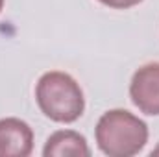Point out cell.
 Segmentation results:
<instances>
[{
    "label": "cell",
    "mask_w": 159,
    "mask_h": 157,
    "mask_svg": "<svg viewBox=\"0 0 159 157\" xmlns=\"http://www.w3.org/2000/svg\"><path fill=\"white\" fill-rule=\"evenodd\" d=\"M96 144L109 157H133L148 142V126L144 120L126 109H109L94 129Z\"/></svg>",
    "instance_id": "6da1fadb"
},
{
    "label": "cell",
    "mask_w": 159,
    "mask_h": 157,
    "mask_svg": "<svg viewBox=\"0 0 159 157\" xmlns=\"http://www.w3.org/2000/svg\"><path fill=\"white\" fill-rule=\"evenodd\" d=\"M35 100L39 109L54 122H76L85 109V98L80 83L67 72H44L35 87Z\"/></svg>",
    "instance_id": "7a4b0ae2"
},
{
    "label": "cell",
    "mask_w": 159,
    "mask_h": 157,
    "mask_svg": "<svg viewBox=\"0 0 159 157\" xmlns=\"http://www.w3.org/2000/svg\"><path fill=\"white\" fill-rule=\"evenodd\" d=\"M129 96L141 113L159 117V63H146L135 70Z\"/></svg>",
    "instance_id": "3957f363"
},
{
    "label": "cell",
    "mask_w": 159,
    "mask_h": 157,
    "mask_svg": "<svg viewBox=\"0 0 159 157\" xmlns=\"http://www.w3.org/2000/svg\"><path fill=\"white\" fill-rule=\"evenodd\" d=\"M34 150L32 128L15 117L0 120V157H28Z\"/></svg>",
    "instance_id": "277c9868"
},
{
    "label": "cell",
    "mask_w": 159,
    "mask_h": 157,
    "mask_svg": "<svg viewBox=\"0 0 159 157\" xmlns=\"http://www.w3.org/2000/svg\"><path fill=\"white\" fill-rule=\"evenodd\" d=\"M43 155L44 157H89L91 155V148L87 146V141L83 135H80L78 131L72 129H59L54 131L48 139L46 144L43 148Z\"/></svg>",
    "instance_id": "5b68a950"
},
{
    "label": "cell",
    "mask_w": 159,
    "mask_h": 157,
    "mask_svg": "<svg viewBox=\"0 0 159 157\" xmlns=\"http://www.w3.org/2000/svg\"><path fill=\"white\" fill-rule=\"evenodd\" d=\"M98 2H102L104 6H109V7H113V9H128V7L137 6V4L143 2V0H98Z\"/></svg>",
    "instance_id": "8992f818"
},
{
    "label": "cell",
    "mask_w": 159,
    "mask_h": 157,
    "mask_svg": "<svg viewBox=\"0 0 159 157\" xmlns=\"http://www.w3.org/2000/svg\"><path fill=\"white\" fill-rule=\"evenodd\" d=\"M150 155H159V146H157V148H154V150H152V154H150Z\"/></svg>",
    "instance_id": "52a82bcc"
},
{
    "label": "cell",
    "mask_w": 159,
    "mask_h": 157,
    "mask_svg": "<svg viewBox=\"0 0 159 157\" xmlns=\"http://www.w3.org/2000/svg\"><path fill=\"white\" fill-rule=\"evenodd\" d=\"M2 7H4V0H0V11H2Z\"/></svg>",
    "instance_id": "ba28073f"
}]
</instances>
